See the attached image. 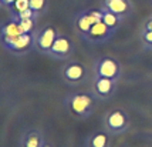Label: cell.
<instances>
[{"label": "cell", "instance_id": "obj_1", "mask_svg": "<svg viewBox=\"0 0 152 147\" xmlns=\"http://www.w3.org/2000/svg\"><path fill=\"white\" fill-rule=\"evenodd\" d=\"M97 96L93 92H75L64 97L63 104L75 119H87L93 116L97 106Z\"/></svg>", "mask_w": 152, "mask_h": 147}, {"label": "cell", "instance_id": "obj_2", "mask_svg": "<svg viewBox=\"0 0 152 147\" xmlns=\"http://www.w3.org/2000/svg\"><path fill=\"white\" fill-rule=\"evenodd\" d=\"M129 123H131V119L128 113L119 107L107 112V114L104 116V127L113 136H118L126 131V129L129 127Z\"/></svg>", "mask_w": 152, "mask_h": 147}, {"label": "cell", "instance_id": "obj_3", "mask_svg": "<svg viewBox=\"0 0 152 147\" xmlns=\"http://www.w3.org/2000/svg\"><path fill=\"white\" fill-rule=\"evenodd\" d=\"M94 74L97 77H107L118 81L122 74V66L113 56H102L94 61Z\"/></svg>", "mask_w": 152, "mask_h": 147}, {"label": "cell", "instance_id": "obj_4", "mask_svg": "<svg viewBox=\"0 0 152 147\" xmlns=\"http://www.w3.org/2000/svg\"><path fill=\"white\" fill-rule=\"evenodd\" d=\"M61 77L68 84H81L88 77V69L83 61H68L61 69Z\"/></svg>", "mask_w": 152, "mask_h": 147}, {"label": "cell", "instance_id": "obj_5", "mask_svg": "<svg viewBox=\"0 0 152 147\" xmlns=\"http://www.w3.org/2000/svg\"><path fill=\"white\" fill-rule=\"evenodd\" d=\"M58 33H60L58 30L54 26H51V24L44 26L39 33L34 36V49L39 50L41 54H47L48 56V53H50V50H51V47L54 44V40L58 36Z\"/></svg>", "mask_w": 152, "mask_h": 147}, {"label": "cell", "instance_id": "obj_6", "mask_svg": "<svg viewBox=\"0 0 152 147\" xmlns=\"http://www.w3.org/2000/svg\"><path fill=\"white\" fill-rule=\"evenodd\" d=\"M74 49H75L74 41L67 34L58 33L48 56L53 57V59H57V60H66V59H70L73 56Z\"/></svg>", "mask_w": 152, "mask_h": 147}, {"label": "cell", "instance_id": "obj_7", "mask_svg": "<svg viewBox=\"0 0 152 147\" xmlns=\"http://www.w3.org/2000/svg\"><path fill=\"white\" fill-rule=\"evenodd\" d=\"M91 92L97 96L98 100H110L117 92V80L94 76Z\"/></svg>", "mask_w": 152, "mask_h": 147}, {"label": "cell", "instance_id": "obj_8", "mask_svg": "<svg viewBox=\"0 0 152 147\" xmlns=\"http://www.w3.org/2000/svg\"><path fill=\"white\" fill-rule=\"evenodd\" d=\"M114 34L115 32H113L104 21H98L91 26L88 34L84 37V40L91 44H101V43H107Z\"/></svg>", "mask_w": 152, "mask_h": 147}, {"label": "cell", "instance_id": "obj_9", "mask_svg": "<svg viewBox=\"0 0 152 147\" xmlns=\"http://www.w3.org/2000/svg\"><path fill=\"white\" fill-rule=\"evenodd\" d=\"M101 7L117 14L122 20H125L134 10V4L131 0H102Z\"/></svg>", "mask_w": 152, "mask_h": 147}, {"label": "cell", "instance_id": "obj_10", "mask_svg": "<svg viewBox=\"0 0 152 147\" xmlns=\"http://www.w3.org/2000/svg\"><path fill=\"white\" fill-rule=\"evenodd\" d=\"M31 49H34V34L23 33L16 37V40L10 44L7 50L14 54H27Z\"/></svg>", "mask_w": 152, "mask_h": 147}, {"label": "cell", "instance_id": "obj_11", "mask_svg": "<svg viewBox=\"0 0 152 147\" xmlns=\"http://www.w3.org/2000/svg\"><path fill=\"white\" fill-rule=\"evenodd\" d=\"M44 143L43 131L39 129H28L21 136V147H41Z\"/></svg>", "mask_w": 152, "mask_h": 147}, {"label": "cell", "instance_id": "obj_12", "mask_svg": "<svg viewBox=\"0 0 152 147\" xmlns=\"http://www.w3.org/2000/svg\"><path fill=\"white\" fill-rule=\"evenodd\" d=\"M113 134L107 130H98L90 134L86 140V147H110Z\"/></svg>", "mask_w": 152, "mask_h": 147}, {"label": "cell", "instance_id": "obj_13", "mask_svg": "<svg viewBox=\"0 0 152 147\" xmlns=\"http://www.w3.org/2000/svg\"><path fill=\"white\" fill-rule=\"evenodd\" d=\"M91 26H93V21L90 19L87 10H81L80 13L75 14V17H74V27H75V30H77V33H78V36L81 39H84L88 34Z\"/></svg>", "mask_w": 152, "mask_h": 147}, {"label": "cell", "instance_id": "obj_14", "mask_svg": "<svg viewBox=\"0 0 152 147\" xmlns=\"http://www.w3.org/2000/svg\"><path fill=\"white\" fill-rule=\"evenodd\" d=\"M102 9V7H101ZM102 21L105 23L107 26L110 27L113 32H115L117 33V30L119 29V26L122 24V19L121 17H118L117 14L111 13L110 10H107V9H102Z\"/></svg>", "mask_w": 152, "mask_h": 147}, {"label": "cell", "instance_id": "obj_15", "mask_svg": "<svg viewBox=\"0 0 152 147\" xmlns=\"http://www.w3.org/2000/svg\"><path fill=\"white\" fill-rule=\"evenodd\" d=\"M28 6L37 16H41L48 9V0H28Z\"/></svg>", "mask_w": 152, "mask_h": 147}, {"label": "cell", "instance_id": "obj_16", "mask_svg": "<svg viewBox=\"0 0 152 147\" xmlns=\"http://www.w3.org/2000/svg\"><path fill=\"white\" fill-rule=\"evenodd\" d=\"M28 0H14L13 3L9 6V10H10V14L12 17H16L17 14H20L21 12H24L28 9Z\"/></svg>", "mask_w": 152, "mask_h": 147}, {"label": "cell", "instance_id": "obj_17", "mask_svg": "<svg viewBox=\"0 0 152 147\" xmlns=\"http://www.w3.org/2000/svg\"><path fill=\"white\" fill-rule=\"evenodd\" d=\"M17 21H19L23 33H33L37 20H34V19H24V20H17Z\"/></svg>", "mask_w": 152, "mask_h": 147}, {"label": "cell", "instance_id": "obj_18", "mask_svg": "<svg viewBox=\"0 0 152 147\" xmlns=\"http://www.w3.org/2000/svg\"><path fill=\"white\" fill-rule=\"evenodd\" d=\"M141 40L144 44V49L152 50V30H142L141 32Z\"/></svg>", "mask_w": 152, "mask_h": 147}, {"label": "cell", "instance_id": "obj_19", "mask_svg": "<svg viewBox=\"0 0 152 147\" xmlns=\"http://www.w3.org/2000/svg\"><path fill=\"white\" fill-rule=\"evenodd\" d=\"M87 12H88V16L93 21V24L98 23V21H102V9L101 7L99 9H90Z\"/></svg>", "mask_w": 152, "mask_h": 147}, {"label": "cell", "instance_id": "obj_20", "mask_svg": "<svg viewBox=\"0 0 152 147\" xmlns=\"http://www.w3.org/2000/svg\"><path fill=\"white\" fill-rule=\"evenodd\" d=\"M12 19H14V20H24V19H34V20H37L39 19V16L34 13L33 10L28 7L27 10H24V12H21L20 14H17L16 17H12Z\"/></svg>", "mask_w": 152, "mask_h": 147}, {"label": "cell", "instance_id": "obj_21", "mask_svg": "<svg viewBox=\"0 0 152 147\" xmlns=\"http://www.w3.org/2000/svg\"><path fill=\"white\" fill-rule=\"evenodd\" d=\"M142 30H152V16H151V17H148V19L145 20Z\"/></svg>", "mask_w": 152, "mask_h": 147}, {"label": "cell", "instance_id": "obj_22", "mask_svg": "<svg viewBox=\"0 0 152 147\" xmlns=\"http://www.w3.org/2000/svg\"><path fill=\"white\" fill-rule=\"evenodd\" d=\"M14 0H1V3H3V6H10V4H12V3H13Z\"/></svg>", "mask_w": 152, "mask_h": 147}, {"label": "cell", "instance_id": "obj_23", "mask_svg": "<svg viewBox=\"0 0 152 147\" xmlns=\"http://www.w3.org/2000/svg\"><path fill=\"white\" fill-rule=\"evenodd\" d=\"M41 147H53V146H51L50 143H47V141H46V143H44V144H43V146H41Z\"/></svg>", "mask_w": 152, "mask_h": 147}, {"label": "cell", "instance_id": "obj_24", "mask_svg": "<svg viewBox=\"0 0 152 147\" xmlns=\"http://www.w3.org/2000/svg\"><path fill=\"white\" fill-rule=\"evenodd\" d=\"M1 6H3V3H1V0H0V7H1Z\"/></svg>", "mask_w": 152, "mask_h": 147}]
</instances>
